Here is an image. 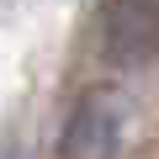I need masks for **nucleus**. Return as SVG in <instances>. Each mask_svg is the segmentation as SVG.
Wrapping results in <instances>:
<instances>
[{
  "label": "nucleus",
  "instance_id": "obj_1",
  "mask_svg": "<svg viewBox=\"0 0 159 159\" xmlns=\"http://www.w3.org/2000/svg\"><path fill=\"white\" fill-rule=\"evenodd\" d=\"M101 53L122 69H138L159 53V0H106L101 6Z\"/></svg>",
  "mask_w": 159,
  "mask_h": 159
},
{
  "label": "nucleus",
  "instance_id": "obj_2",
  "mask_svg": "<svg viewBox=\"0 0 159 159\" xmlns=\"http://www.w3.org/2000/svg\"><path fill=\"white\" fill-rule=\"evenodd\" d=\"M117 148H122V111H117V101L111 96H85L69 111L64 133H58V154L64 159H117Z\"/></svg>",
  "mask_w": 159,
  "mask_h": 159
},
{
  "label": "nucleus",
  "instance_id": "obj_3",
  "mask_svg": "<svg viewBox=\"0 0 159 159\" xmlns=\"http://www.w3.org/2000/svg\"><path fill=\"white\" fill-rule=\"evenodd\" d=\"M0 159H27V148H0Z\"/></svg>",
  "mask_w": 159,
  "mask_h": 159
}]
</instances>
